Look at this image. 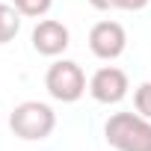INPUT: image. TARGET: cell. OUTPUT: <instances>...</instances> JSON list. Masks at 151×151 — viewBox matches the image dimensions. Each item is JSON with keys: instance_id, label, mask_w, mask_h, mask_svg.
Segmentation results:
<instances>
[{"instance_id": "9", "label": "cell", "mask_w": 151, "mask_h": 151, "mask_svg": "<svg viewBox=\"0 0 151 151\" xmlns=\"http://www.w3.org/2000/svg\"><path fill=\"white\" fill-rule=\"evenodd\" d=\"M12 6L24 15V18H42L50 12L53 0H12Z\"/></svg>"}, {"instance_id": "7", "label": "cell", "mask_w": 151, "mask_h": 151, "mask_svg": "<svg viewBox=\"0 0 151 151\" xmlns=\"http://www.w3.org/2000/svg\"><path fill=\"white\" fill-rule=\"evenodd\" d=\"M21 30V12L15 6H6V3H0V45H6L18 36Z\"/></svg>"}, {"instance_id": "8", "label": "cell", "mask_w": 151, "mask_h": 151, "mask_svg": "<svg viewBox=\"0 0 151 151\" xmlns=\"http://www.w3.org/2000/svg\"><path fill=\"white\" fill-rule=\"evenodd\" d=\"M151 3V0H89V6L101 9V12H113V9H122V12H139Z\"/></svg>"}, {"instance_id": "3", "label": "cell", "mask_w": 151, "mask_h": 151, "mask_svg": "<svg viewBox=\"0 0 151 151\" xmlns=\"http://www.w3.org/2000/svg\"><path fill=\"white\" fill-rule=\"evenodd\" d=\"M45 89L53 101L74 104L86 92V74L74 59H56L45 74Z\"/></svg>"}, {"instance_id": "4", "label": "cell", "mask_w": 151, "mask_h": 151, "mask_svg": "<svg viewBox=\"0 0 151 151\" xmlns=\"http://www.w3.org/2000/svg\"><path fill=\"white\" fill-rule=\"evenodd\" d=\"M127 47V33L119 21H98L89 30V50L98 59H119Z\"/></svg>"}, {"instance_id": "2", "label": "cell", "mask_w": 151, "mask_h": 151, "mask_svg": "<svg viewBox=\"0 0 151 151\" xmlns=\"http://www.w3.org/2000/svg\"><path fill=\"white\" fill-rule=\"evenodd\" d=\"M9 127L18 139L24 142H39V139H47L56 127V113L42 104V101H24L12 110L9 116Z\"/></svg>"}, {"instance_id": "6", "label": "cell", "mask_w": 151, "mask_h": 151, "mask_svg": "<svg viewBox=\"0 0 151 151\" xmlns=\"http://www.w3.org/2000/svg\"><path fill=\"white\" fill-rule=\"evenodd\" d=\"M33 50L42 53V56H59L65 53V47L71 45V33L62 21H53V18H45L33 27Z\"/></svg>"}, {"instance_id": "1", "label": "cell", "mask_w": 151, "mask_h": 151, "mask_svg": "<svg viewBox=\"0 0 151 151\" xmlns=\"http://www.w3.org/2000/svg\"><path fill=\"white\" fill-rule=\"evenodd\" d=\"M104 139L116 151H151V119L139 113H113L104 124Z\"/></svg>"}, {"instance_id": "5", "label": "cell", "mask_w": 151, "mask_h": 151, "mask_svg": "<svg viewBox=\"0 0 151 151\" xmlns=\"http://www.w3.org/2000/svg\"><path fill=\"white\" fill-rule=\"evenodd\" d=\"M127 89H130L127 74L122 68H116V65H104L89 77V95L98 104H119L127 95Z\"/></svg>"}, {"instance_id": "10", "label": "cell", "mask_w": 151, "mask_h": 151, "mask_svg": "<svg viewBox=\"0 0 151 151\" xmlns=\"http://www.w3.org/2000/svg\"><path fill=\"white\" fill-rule=\"evenodd\" d=\"M133 107H136L139 116L151 119V80H145V83L136 86V92H133Z\"/></svg>"}]
</instances>
